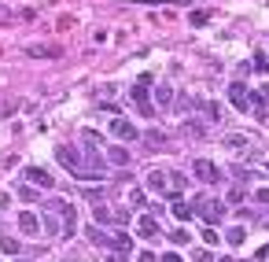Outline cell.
<instances>
[{
  "label": "cell",
  "mask_w": 269,
  "mask_h": 262,
  "mask_svg": "<svg viewBox=\"0 0 269 262\" xmlns=\"http://www.w3.org/2000/svg\"><path fill=\"white\" fill-rule=\"evenodd\" d=\"M218 262H236V259H218Z\"/></svg>",
  "instance_id": "obj_37"
},
{
  "label": "cell",
  "mask_w": 269,
  "mask_h": 262,
  "mask_svg": "<svg viewBox=\"0 0 269 262\" xmlns=\"http://www.w3.org/2000/svg\"><path fill=\"white\" fill-rule=\"evenodd\" d=\"M115 222H118V225H126V222H129V211H122V207H118V211H115Z\"/></svg>",
  "instance_id": "obj_33"
},
{
  "label": "cell",
  "mask_w": 269,
  "mask_h": 262,
  "mask_svg": "<svg viewBox=\"0 0 269 262\" xmlns=\"http://www.w3.org/2000/svg\"><path fill=\"white\" fill-rule=\"evenodd\" d=\"M100 144H103V137H96L93 129H85V137H81V159H85V166H89V170H96L100 178H107V174H103L107 155L100 152Z\"/></svg>",
  "instance_id": "obj_2"
},
{
  "label": "cell",
  "mask_w": 269,
  "mask_h": 262,
  "mask_svg": "<svg viewBox=\"0 0 269 262\" xmlns=\"http://www.w3.org/2000/svg\"><path fill=\"white\" fill-rule=\"evenodd\" d=\"M166 178H170V192H181V188H185V174H173V170H166Z\"/></svg>",
  "instance_id": "obj_21"
},
{
  "label": "cell",
  "mask_w": 269,
  "mask_h": 262,
  "mask_svg": "<svg viewBox=\"0 0 269 262\" xmlns=\"http://www.w3.org/2000/svg\"><path fill=\"white\" fill-rule=\"evenodd\" d=\"M218 240H221V233H214V225H207V229H203V244H218Z\"/></svg>",
  "instance_id": "obj_25"
},
{
  "label": "cell",
  "mask_w": 269,
  "mask_h": 262,
  "mask_svg": "<svg viewBox=\"0 0 269 262\" xmlns=\"http://www.w3.org/2000/svg\"><path fill=\"white\" fill-rule=\"evenodd\" d=\"M170 244H173V247H185L188 244V233H185V229H173V233H170Z\"/></svg>",
  "instance_id": "obj_24"
},
{
  "label": "cell",
  "mask_w": 269,
  "mask_h": 262,
  "mask_svg": "<svg viewBox=\"0 0 269 262\" xmlns=\"http://www.w3.org/2000/svg\"><path fill=\"white\" fill-rule=\"evenodd\" d=\"M254 203H262V207H269V188H258V192H254Z\"/></svg>",
  "instance_id": "obj_31"
},
{
  "label": "cell",
  "mask_w": 269,
  "mask_h": 262,
  "mask_svg": "<svg viewBox=\"0 0 269 262\" xmlns=\"http://www.w3.org/2000/svg\"><path fill=\"white\" fill-rule=\"evenodd\" d=\"M26 56H34V60H56V56H63V48L59 44H30Z\"/></svg>",
  "instance_id": "obj_11"
},
{
  "label": "cell",
  "mask_w": 269,
  "mask_h": 262,
  "mask_svg": "<svg viewBox=\"0 0 269 262\" xmlns=\"http://www.w3.org/2000/svg\"><path fill=\"white\" fill-rule=\"evenodd\" d=\"M148 188H152V192H170L166 170H148Z\"/></svg>",
  "instance_id": "obj_13"
},
{
  "label": "cell",
  "mask_w": 269,
  "mask_h": 262,
  "mask_svg": "<svg viewBox=\"0 0 269 262\" xmlns=\"http://www.w3.org/2000/svg\"><path fill=\"white\" fill-rule=\"evenodd\" d=\"M225 144H229V148L236 152V148H247L251 141H247V137H240V133H229V137H225Z\"/></svg>",
  "instance_id": "obj_23"
},
{
  "label": "cell",
  "mask_w": 269,
  "mask_h": 262,
  "mask_svg": "<svg viewBox=\"0 0 269 262\" xmlns=\"http://www.w3.org/2000/svg\"><path fill=\"white\" fill-rule=\"evenodd\" d=\"M185 137H203V126L199 122H185Z\"/></svg>",
  "instance_id": "obj_29"
},
{
  "label": "cell",
  "mask_w": 269,
  "mask_h": 262,
  "mask_svg": "<svg viewBox=\"0 0 269 262\" xmlns=\"http://www.w3.org/2000/svg\"><path fill=\"white\" fill-rule=\"evenodd\" d=\"M170 211H173L177 222H188V218H192V203H185L181 196H173V207H170Z\"/></svg>",
  "instance_id": "obj_15"
},
{
  "label": "cell",
  "mask_w": 269,
  "mask_h": 262,
  "mask_svg": "<svg viewBox=\"0 0 269 262\" xmlns=\"http://www.w3.org/2000/svg\"><path fill=\"white\" fill-rule=\"evenodd\" d=\"M144 141H148V148H162V144H166V133H159V129H148V133H144Z\"/></svg>",
  "instance_id": "obj_19"
},
{
  "label": "cell",
  "mask_w": 269,
  "mask_h": 262,
  "mask_svg": "<svg viewBox=\"0 0 269 262\" xmlns=\"http://www.w3.org/2000/svg\"><path fill=\"white\" fill-rule=\"evenodd\" d=\"M159 262H181V255H177V251H166V255H162Z\"/></svg>",
  "instance_id": "obj_34"
},
{
  "label": "cell",
  "mask_w": 269,
  "mask_h": 262,
  "mask_svg": "<svg viewBox=\"0 0 269 262\" xmlns=\"http://www.w3.org/2000/svg\"><path fill=\"white\" fill-rule=\"evenodd\" d=\"M251 67H254V70H258V74H266V70H269V60H266V56H258V60H254V63H251Z\"/></svg>",
  "instance_id": "obj_30"
},
{
  "label": "cell",
  "mask_w": 269,
  "mask_h": 262,
  "mask_svg": "<svg viewBox=\"0 0 269 262\" xmlns=\"http://www.w3.org/2000/svg\"><path fill=\"white\" fill-rule=\"evenodd\" d=\"M244 185H232V188H229V203H240V200H244Z\"/></svg>",
  "instance_id": "obj_28"
},
{
  "label": "cell",
  "mask_w": 269,
  "mask_h": 262,
  "mask_svg": "<svg viewBox=\"0 0 269 262\" xmlns=\"http://www.w3.org/2000/svg\"><path fill=\"white\" fill-rule=\"evenodd\" d=\"M136 233H140L144 240H155L162 233L159 229V222H155V214H140V218H136Z\"/></svg>",
  "instance_id": "obj_10"
},
{
  "label": "cell",
  "mask_w": 269,
  "mask_h": 262,
  "mask_svg": "<svg viewBox=\"0 0 269 262\" xmlns=\"http://www.w3.org/2000/svg\"><path fill=\"white\" fill-rule=\"evenodd\" d=\"M0 247H4L8 255H19V240L15 237H4V240H0Z\"/></svg>",
  "instance_id": "obj_26"
},
{
  "label": "cell",
  "mask_w": 269,
  "mask_h": 262,
  "mask_svg": "<svg viewBox=\"0 0 269 262\" xmlns=\"http://www.w3.org/2000/svg\"><path fill=\"white\" fill-rule=\"evenodd\" d=\"M111 262H129V259H126L122 251H115V255H111Z\"/></svg>",
  "instance_id": "obj_36"
},
{
  "label": "cell",
  "mask_w": 269,
  "mask_h": 262,
  "mask_svg": "<svg viewBox=\"0 0 269 262\" xmlns=\"http://www.w3.org/2000/svg\"><path fill=\"white\" fill-rule=\"evenodd\" d=\"M148 89H152V74H140V81L129 89V96H133V103L140 107V115H148V119H152L155 107H152V100H148Z\"/></svg>",
  "instance_id": "obj_3"
},
{
  "label": "cell",
  "mask_w": 269,
  "mask_h": 262,
  "mask_svg": "<svg viewBox=\"0 0 269 262\" xmlns=\"http://www.w3.org/2000/svg\"><path fill=\"white\" fill-rule=\"evenodd\" d=\"M22 178L30 181V185H37V188H56V178H52L44 166H26V170H22Z\"/></svg>",
  "instance_id": "obj_6"
},
{
  "label": "cell",
  "mask_w": 269,
  "mask_h": 262,
  "mask_svg": "<svg viewBox=\"0 0 269 262\" xmlns=\"http://www.w3.org/2000/svg\"><path fill=\"white\" fill-rule=\"evenodd\" d=\"M192 262H218V259H214L207 247H199V251H192Z\"/></svg>",
  "instance_id": "obj_27"
},
{
  "label": "cell",
  "mask_w": 269,
  "mask_h": 262,
  "mask_svg": "<svg viewBox=\"0 0 269 262\" xmlns=\"http://www.w3.org/2000/svg\"><path fill=\"white\" fill-rule=\"evenodd\" d=\"M93 218H96V225H111V222H115V211L103 207V203H96V207H93Z\"/></svg>",
  "instance_id": "obj_16"
},
{
  "label": "cell",
  "mask_w": 269,
  "mask_h": 262,
  "mask_svg": "<svg viewBox=\"0 0 269 262\" xmlns=\"http://www.w3.org/2000/svg\"><path fill=\"white\" fill-rule=\"evenodd\" d=\"M0 11H4V4H0Z\"/></svg>",
  "instance_id": "obj_38"
},
{
  "label": "cell",
  "mask_w": 269,
  "mask_h": 262,
  "mask_svg": "<svg viewBox=\"0 0 269 262\" xmlns=\"http://www.w3.org/2000/svg\"><path fill=\"white\" fill-rule=\"evenodd\" d=\"M19 233H26V237H44L41 218H37L34 211H22V214H19Z\"/></svg>",
  "instance_id": "obj_8"
},
{
  "label": "cell",
  "mask_w": 269,
  "mask_h": 262,
  "mask_svg": "<svg viewBox=\"0 0 269 262\" xmlns=\"http://www.w3.org/2000/svg\"><path fill=\"white\" fill-rule=\"evenodd\" d=\"M207 22H211V11H192V15H188V26H207Z\"/></svg>",
  "instance_id": "obj_22"
},
{
  "label": "cell",
  "mask_w": 269,
  "mask_h": 262,
  "mask_svg": "<svg viewBox=\"0 0 269 262\" xmlns=\"http://www.w3.org/2000/svg\"><path fill=\"white\" fill-rule=\"evenodd\" d=\"M56 159H59V166H63V170H70V178H77V181H100V174L85 166L81 148H74V144H59Z\"/></svg>",
  "instance_id": "obj_1"
},
{
  "label": "cell",
  "mask_w": 269,
  "mask_h": 262,
  "mask_svg": "<svg viewBox=\"0 0 269 262\" xmlns=\"http://www.w3.org/2000/svg\"><path fill=\"white\" fill-rule=\"evenodd\" d=\"M107 162H111V166H129V148H122V144H107Z\"/></svg>",
  "instance_id": "obj_12"
},
{
  "label": "cell",
  "mask_w": 269,
  "mask_h": 262,
  "mask_svg": "<svg viewBox=\"0 0 269 262\" xmlns=\"http://www.w3.org/2000/svg\"><path fill=\"white\" fill-rule=\"evenodd\" d=\"M192 214H203V218L214 225V222L225 218V207H221L218 200H211V196H199V200H195V207H192Z\"/></svg>",
  "instance_id": "obj_4"
},
{
  "label": "cell",
  "mask_w": 269,
  "mask_h": 262,
  "mask_svg": "<svg viewBox=\"0 0 269 262\" xmlns=\"http://www.w3.org/2000/svg\"><path fill=\"white\" fill-rule=\"evenodd\" d=\"M155 96H159V107H170V103H173V89H170V85H159Z\"/></svg>",
  "instance_id": "obj_20"
},
{
  "label": "cell",
  "mask_w": 269,
  "mask_h": 262,
  "mask_svg": "<svg viewBox=\"0 0 269 262\" xmlns=\"http://www.w3.org/2000/svg\"><path fill=\"white\" fill-rule=\"evenodd\" d=\"M199 111H203V115H207L211 122H218V119H221V107H218L214 100H203V103H199Z\"/></svg>",
  "instance_id": "obj_18"
},
{
  "label": "cell",
  "mask_w": 269,
  "mask_h": 262,
  "mask_svg": "<svg viewBox=\"0 0 269 262\" xmlns=\"http://www.w3.org/2000/svg\"><path fill=\"white\" fill-rule=\"evenodd\" d=\"M19 200L30 203V200H37V192H34V188H19Z\"/></svg>",
  "instance_id": "obj_32"
},
{
  "label": "cell",
  "mask_w": 269,
  "mask_h": 262,
  "mask_svg": "<svg viewBox=\"0 0 269 262\" xmlns=\"http://www.w3.org/2000/svg\"><path fill=\"white\" fill-rule=\"evenodd\" d=\"M111 133H115L118 141H140V129H136L129 119H115L111 122Z\"/></svg>",
  "instance_id": "obj_9"
},
{
  "label": "cell",
  "mask_w": 269,
  "mask_h": 262,
  "mask_svg": "<svg viewBox=\"0 0 269 262\" xmlns=\"http://www.w3.org/2000/svg\"><path fill=\"white\" fill-rule=\"evenodd\" d=\"M192 174H195L199 181H207V185H214V181H221L218 166H214L211 159H195V162H192Z\"/></svg>",
  "instance_id": "obj_7"
},
{
  "label": "cell",
  "mask_w": 269,
  "mask_h": 262,
  "mask_svg": "<svg viewBox=\"0 0 269 262\" xmlns=\"http://www.w3.org/2000/svg\"><path fill=\"white\" fill-rule=\"evenodd\" d=\"M41 229H44V237H59V229H63V218H56V214H48V211H44Z\"/></svg>",
  "instance_id": "obj_14"
},
{
  "label": "cell",
  "mask_w": 269,
  "mask_h": 262,
  "mask_svg": "<svg viewBox=\"0 0 269 262\" xmlns=\"http://www.w3.org/2000/svg\"><path fill=\"white\" fill-rule=\"evenodd\" d=\"M140 262H159V259H155V251H140Z\"/></svg>",
  "instance_id": "obj_35"
},
{
  "label": "cell",
  "mask_w": 269,
  "mask_h": 262,
  "mask_svg": "<svg viewBox=\"0 0 269 262\" xmlns=\"http://www.w3.org/2000/svg\"><path fill=\"white\" fill-rule=\"evenodd\" d=\"M229 100H232L236 111H244V115H247V111H251V89H247L244 81H232V85H229Z\"/></svg>",
  "instance_id": "obj_5"
},
{
  "label": "cell",
  "mask_w": 269,
  "mask_h": 262,
  "mask_svg": "<svg viewBox=\"0 0 269 262\" xmlns=\"http://www.w3.org/2000/svg\"><path fill=\"white\" fill-rule=\"evenodd\" d=\"M225 240H229V244H232V247H240V244H244V240H247V229H244V225H232V229H229V233H225Z\"/></svg>",
  "instance_id": "obj_17"
}]
</instances>
